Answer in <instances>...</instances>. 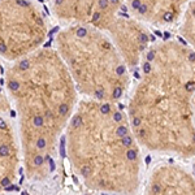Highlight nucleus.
I'll return each mask as SVG.
<instances>
[{"label":"nucleus","mask_w":195,"mask_h":195,"mask_svg":"<svg viewBox=\"0 0 195 195\" xmlns=\"http://www.w3.org/2000/svg\"><path fill=\"white\" fill-rule=\"evenodd\" d=\"M56 49L81 94L107 101L121 98L129 83L126 62L105 31L70 23L57 34Z\"/></svg>","instance_id":"20e7f679"},{"label":"nucleus","mask_w":195,"mask_h":195,"mask_svg":"<svg viewBox=\"0 0 195 195\" xmlns=\"http://www.w3.org/2000/svg\"><path fill=\"white\" fill-rule=\"evenodd\" d=\"M105 31L118 48L127 66H135L148 48L150 35L144 26L134 18L116 16Z\"/></svg>","instance_id":"6e6552de"},{"label":"nucleus","mask_w":195,"mask_h":195,"mask_svg":"<svg viewBox=\"0 0 195 195\" xmlns=\"http://www.w3.org/2000/svg\"><path fill=\"white\" fill-rule=\"evenodd\" d=\"M60 133L40 125L20 122L21 155L26 178L44 181L55 170V156Z\"/></svg>","instance_id":"423d86ee"},{"label":"nucleus","mask_w":195,"mask_h":195,"mask_svg":"<svg viewBox=\"0 0 195 195\" xmlns=\"http://www.w3.org/2000/svg\"><path fill=\"white\" fill-rule=\"evenodd\" d=\"M66 153L88 189L137 191L139 148L126 114L114 101L88 98L77 103L66 125Z\"/></svg>","instance_id":"f03ea898"},{"label":"nucleus","mask_w":195,"mask_h":195,"mask_svg":"<svg viewBox=\"0 0 195 195\" xmlns=\"http://www.w3.org/2000/svg\"><path fill=\"white\" fill-rule=\"evenodd\" d=\"M151 194H195V182L186 172L173 166H161L151 177Z\"/></svg>","instance_id":"9b49d317"},{"label":"nucleus","mask_w":195,"mask_h":195,"mask_svg":"<svg viewBox=\"0 0 195 195\" xmlns=\"http://www.w3.org/2000/svg\"><path fill=\"white\" fill-rule=\"evenodd\" d=\"M57 20L91 25L105 31L118 12V0H53Z\"/></svg>","instance_id":"0eeeda50"},{"label":"nucleus","mask_w":195,"mask_h":195,"mask_svg":"<svg viewBox=\"0 0 195 195\" xmlns=\"http://www.w3.org/2000/svg\"><path fill=\"white\" fill-rule=\"evenodd\" d=\"M10 109L9 98H8L7 88H3V79H1V64H0V113L8 112Z\"/></svg>","instance_id":"ddd939ff"},{"label":"nucleus","mask_w":195,"mask_h":195,"mask_svg":"<svg viewBox=\"0 0 195 195\" xmlns=\"http://www.w3.org/2000/svg\"><path fill=\"white\" fill-rule=\"evenodd\" d=\"M137 18L156 26L172 25L181 20L190 0H125Z\"/></svg>","instance_id":"1a4fd4ad"},{"label":"nucleus","mask_w":195,"mask_h":195,"mask_svg":"<svg viewBox=\"0 0 195 195\" xmlns=\"http://www.w3.org/2000/svg\"><path fill=\"white\" fill-rule=\"evenodd\" d=\"M129 105L134 137L150 150L195 153V51L176 40L148 47Z\"/></svg>","instance_id":"f257e3e1"},{"label":"nucleus","mask_w":195,"mask_h":195,"mask_svg":"<svg viewBox=\"0 0 195 195\" xmlns=\"http://www.w3.org/2000/svg\"><path fill=\"white\" fill-rule=\"evenodd\" d=\"M181 35L195 51V0H190L181 17Z\"/></svg>","instance_id":"f8f14e48"},{"label":"nucleus","mask_w":195,"mask_h":195,"mask_svg":"<svg viewBox=\"0 0 195 195\" xmlns=\"http://www.w3.org/2000/svg\"><path fill=\"white\" fill-rule=\"evenodd\" d=\"M5 88L20 122L60 133L77 107V87L62 57L53 48H39L13 64L5 73Z\"/></svg>","instance_id":"7ed1b4c3"},{"label":"nucleus","mask_w":195,"mask_h":195,"mask_svg":"<svg viewBox=\"0 0 195 195\" xmlns=\"http://www.w3.org/2000/svg\"><path fill=\"white\" fill-rule=\"evenodd\" d=\"M21 151L9 120L0 116V191L12 189L18 177Z\"/></svg>","instance_id":"9d476101"},{"label":"nucleus","mask_w":195,"mask_h":195,"mask_svg":"<svg viewBox=\"0 0 195 195\" xmlns=\"http://www.w3.org/2000/svg\"><path fill=\"white\" fill-rule=\"evenodd\" d=\"M47 23L31 0H0V56L16 61L40 48Z\"/></svg>","instance_id":"39448f33"}]
</instances>
